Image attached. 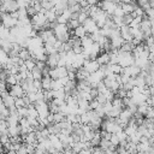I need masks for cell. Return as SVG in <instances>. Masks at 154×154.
<instances>
[{"label": "cell", "instance_id": "obj_1", "mask_svg": "<svg viewBox=\"0 0 154 154\" xmlns=\"http://www.w3.org/2000/svg\"><path fill=\"white\" fill-rule=\"evenodd\" d=\"M118 57H119V65L122 67H128V66H131L135 64V58L132 55V53H129V52H123V51H119L118 49Z\"/></svg>", "mask_w": 154, "mask_h": 154}, {"label": "cell", "instance_id": "obj_2", "mask_svg": "<svg viewBox=\"0 0 154 154\" xmlns=\"http://www.w3.org/2000/svg\"><path fill=\"white\" fill-rule=\"evenodd\" d=\"M37 35L41 37V40L43 41V43H45V45H46V43L54 45V43H55V41H57V37H55L54 31H53L52 29H43V30L38 31V34H37Z\"/></svg>", "mask_w": 154, "mask_h": 154}, {"label": "cell", "instance_id": "obj_3", "mask_svg": "<svg viewBox=\"0 0 154 154\" xmlns=\"http://www.w3.org/2000/svg\"><path fill=\"white\" fill-rule=\"evenodd\" d=\"M2 4V10H1V13H14L19 10L18 7V4L17 1H1Z\"/></svg>", "mask_w": 154, "mask_h": 154}, {"label": "cell", "instance_id": "obj_4", "mask_svg": "<svg viewBox=\"0 0 154 154\" xmlns=\"http://www.w3.org/2000/svg\"><path fill=\"white\" fill-rule=\"evenodd\" d=\"M1 97H2V102H4V105H5L6 108H8L10 111L16 108V105H14V100L16 99L13 96H11V94L8 91H4L1 94Z\"/></svg>", "mask_w": 154, "mask_h": 154}, {"label": "cell", "instance_id": "obj_5", "mask_svg": "<svg viewBox=\"0 0 154 154\" xmlns=\"http://www.w3.org/2000/svg\"><path fill=\"white\" fill-rule=\"evenodd\" d=\"M8 93L11 94V96H13L14 99H18V97H24L26 94H25V91L23 90V88H22V85L20 84H16V85H13V87H10V90H8Z\"/></svg>", "mask_w": 154, "mask_h": 154}, {"label": "cell", "instance_id": "obj_6", "mask_svg": "<svg viewBox=\"0 0 154 154\" xmlns=\"http://www.w3.org/2000/svg\"><path fill=\"white\" fill-rule=\"evenodd\" d=\"M59 60H60V55H59V53H54V54L47 55L46 65H47L49 69H55V67H58Z\"/></svg>", "mask_w": 154, "mask_h": 154}, {"label": "cell", "instance_id": "obj_7", "mask_svg": "<svg viewBox=\"0 0 154 154\" xmlns=\"http://www.w3.org/2000/svg\"><path fill=\"white\" fill-rule=\"evenodd\" d=\"M83 28H84V29H85V31H87V32H89V34H94V32H96V31H99V30H100V29L97 28L96 23H95L90 17L84 22Z\"/></svg>", "mask_w": 154, "mask_h": 154}, {"label": "cell", "instance_id": "obj_8", "mask_svg": "<svg viewBox=\"0 0 154 154\" xmlns=\"http://www.w3.org/2000/svg\"><path fill=\"white\" fill-rule=\"evenodd\" d=\"M84 69L91 75V73H94V72H96V71H99V69H100V65H99V63L96 61V60H85V63H84Z\"/></svg>", "mask_w": 154, "mask_h": 154}, {"label": "cell", "instance_id": "obj_9", "mask_svg": "<svg viewBox=\"0 0 154 154\" xmlns=\"http://www.w3.org/2000/svg\"><path fill=\"white\" fill-rule=\"evenodd\" d=\"M96 61L99 63L100 66H106V65H108V64H109V54H108L107 52L100 54V55L97 57Z\"/></svg>", "mask_w": 154, "mask_h": 154}, {"label": "cell", "instance_id": "obj_10", "mask_svg": "<svg viewBox=\"0 0 154 154\" xmlns=\"http://www.w3.org/2000/svg\"><path fill=\"white\" fill-rule=\"evenodd\" d=\"M90 76V73L84 69V66L79 67L76 72V77L78 78V81H82V79H88V77Z\"/></svg>", "mask_w": 154, "mask_h": 154}, {"label": "cell", "instance_id": "obj_11", "mask_svg": "<svg viewBox=\"0 0 154 154\" xmlns=\"http://www.w3.org/2000/svg\"><path fill=\"white\" fill-rule=\"evenodd\" d=\"M52 82L53 79L51 77H43L41 79V83H42V90L43 91H47V90H52Z\"/></svg>", "mask_w": 154, "mask_h": 154}, {"label": "cell", "instance_id": "obj_12", "mask_svg": "<svg viewBox=\"0 0 154 154\" xmlns=\"http://www.w3.org/2000/svg\"><path fill=\"white\" fill-rule=\"evenodd\" d=\"M30 72H31V76H32V78H34V81H41V79L43 78V76H42V70H41L38 66H35Z\"/></svg>", "mask_w": 154, "mask_h": 154}, {"label": "cell", "instance_id": "obj_13", "mask_svg": "<svg viewBox=\"0 0 154 154\" xmlns=\"http://www.w3.org/2000/svg\"><path fill=\"white\" fill-rule=\"evenodd\" d=\"M20 135V126L17 125V126H8V136L11 138H14V137H19Z\"/></svg>", "mask_w": 154, "mask_h": 154}, {"label": "cell", "instance_id": "obj_14", "mask_svg": "<svg viewBox=\"0 0 154 154\" xmlns=\"http://www.w3.org/2000/svg\"><path fill=\"white\" fill-rule=\"evenodd\" d=\"M47 129H48V131H49L51 135H57L58 136L61 132V128H60L59 124H51V125L47 126Z\"/></svg>", "mask_w": 154, "mask_h": 154}, {"label": "cell", "instance_id": "obj_15", "mask_svg": "<svg viewBox=\"0 0 154 154\" xmlns=\"http://www.w3.org/2000/svg\"><path fill=\"white\" fill-rule=\"evenodd\" d=\"M73 35H75L76 37H78V38H83V37L87 36V31H85V29L83 28V25H79L77 29L73 30Z\"/></svg>", "mask_w": 154, "mask_h": 154}, {"label": "cell", "instance_id": "obj_16", "mask_svg": "<svg viewBox=\"0 0 154 154\" xmlns=\"http://www.w3.org/2000/svg\"><path fill=\"white\" fill-rule=\"evenodd\" d=\"M23 61H26V60H29V59H31L32 57H31V53L29 52V49L28 48H22V51L19 52V55H18Z\"/></svg>", "mask_w": 154, "mask_h": 154}, {"label": "cell", "instance_id": "obj_17", "mask_svg": "<svg viewBox=\"0 0 154 154\" xmlns=\"http://www.w3.org/2000/svg\"><path fill=\"white\" fill-rule=\"evenodd\" d=\"M100 142H101V137H100V134L99 132H95L94 134V136H93V138L90 140V146L93 147V148H95V147H99L100 146Z\"/></svg>", "mask_w": 154, "mask_h": 154}, {"label": "cell", "instance_id": "obj_18", "mask_svg": "<svg viewBox=\"0 0 154 154\" xmlns=\"http://www.w3.org/2000/svg\"><path fill=\"white\" fill-rule=\"evenodd\" d=\"M45 16H46V18H47V22H49V23H52V22L57 20V18H58V16L55 14L54 10H49V11H46V12H45Z\"/></svg>", "mask_w": 154, "mask_h": 154}, {"label": "cell", "instance_id": "obj_19", "mask_svg": "<svg viewBox=\"0 0 154 154\" xmlns=\"http://www.w3.org/2000/svg\"><path fill=\"white\" fill-rule=\"evenodd\" d=\"M5 83L7 85H10V87H13V85L18 84V81L16 78V75H8L7 78H6V81H5Z\"/></svg>", "mask_w": 154, "mask_h": 154}, {"label": "cell", "instance_id": "obj_20", "mask_svg": "<svg viewBox=\"0 0 154 154\" xmlns=\"http://www.w3.org/2000/svg\"><path fill=\"white\" fill-rule=\"evenodd\" d=\"M53 100H65V91H64V89L53 91Z\"/></svg>", "mask_w": 154, "mask_h": 154}, {"label": "cell", "instance_id": "obj_21", "mask_svg": "<svg viewBox=\"0 0 154 154\" xmlns=\"http://www.w3.org/2000/svg\"><path fill=\"white\" fill-rule=\"evenodd\" d=\"M26 108H28V117H31V118H38V112H37V109L35 108L34 105H30V106L26 107Z\"/></svg>", "mask_w": 154, "mask_h": 154}, {"label": "cell", "instance_id": "obj_22", "mask_svg": "<svg viewBox=\"0 0 154 154\" xmlns=\"http://www.w3.org/2000/svg\"><path fill=\"white\" fill-rule=\"evenodd\" d=\"M149 107H150V106H148V103H147V102L141 103V105H138V106H137V112H138V113H141L142 116H146V113H147V111L149 109Z\"/></svg>", "mask_w": 154, "mask_h": 154}, {"label": "cell", "instance_id": "obj_23", "mask_svg": "<svg viewBox=\"0 0 154 154\" xmlns=\"http://www.w3.org/2000/svg\"><path fill=\"white\" fill-rule=\"evenodd\" d=\"M60 89H64V84L61 83L60 79H55L52 82V90L55 91V90H60Z\"/></svg>", "mask_w": 154, "mask_h": 154}, {"label": "cell", "instance_id": "obj_24", "mask_svg": "<svg viewBox=\"0 0 154 154\" xmlns=\"http://www.w3.org/2000/svg\"><path fill=\"white\" fill-rule=\"evenodd\" d=\"M150 148L149 143H137V153H144Z\"/></svg>", "mask_w": 154, "mask_h": 154}, {"label": "cell", "instance_id": "obj_25", "mask_svg": "<svg viewBox=\"0 0 154 154\" xmlns=\"http://www.w3.org/2000/svg\"><path fill=\"white\" fill-rule=\"evenodd\" d=\"M132 20H134V16L132 14H124L123 16V24L124 25H130L131 23H132Z\"/></svg>", "mask_w": 154, "mask_h": 154}, {"label": "cell", "instance_id": "obj_26", "mask_svg": "<svg viewBox=\"0 0 154 154\" xmlns=\"http://www.w3.org/2000/svg\"><path fill=\"white\" fill-rule=\"evenodd\" d=\"M66 25H67L69 30H70V29H73V30H75V29H77V28L79 26V23H78V20H77V19H70V20L67 22V24H66Z\"/></svg>", "mask_w": 154, "mask_h": 154}, {"label": "cell", "instance_id": "obj_27", "mask_svg": "<svg viewBox=\"0 0 154 154\" xmlns=\"http://www.w3.org/2000/svg\"><path fill=\"white\" fill-rule=\"evenodd\" d=\"M24 65H25V67L29 70V71H31L35 66H36V61L31 58V59H29V60H26V61H24Z\"/></svg>", "mask_w": 154, "mask_h": 154}, {"label": "cell", "instance_id": "obj_28", "mask_svg": "<svg viewBox=\"0 0 154 154\" xmlns=\"http://www.w3.org/2000/svg\"><path fill=\"white\" fill-rule=\"evenodd\" d=\"M109 142H111V144H112V146H114V147H118V146H119V143H120V141H119V138H118V136H117L116 134H112V135H111Z\"/></svg>", "mask_w": 154, "mask_h": 154}, {"label": "cell", "instance_id": "obj_29", "mask_svg": "<svg viewBox=\"0 0 154 154\" xmlns=\"http://www.w3.org/2000/svg\"><path fill=\"white\" fill-rule=\"evenodd\" d=\"M111 146H112V144H111L109 140H101V142H100V146H99V147H100L101 149L106 150V149H108Z\"/></svg>", "mask_w": 154, "mask_h": 154}, {"label": "cell", "instance_id": "obj_30", "mask_svg": "<svg viewBox=\"0 0 154 154\" xmlns=\"http://www.w3.org/2000/svg\"><path fill=\"white\" fill-rule=\"evenodd\" d=\"M125 13H124V11L122 10V6H120V2L118 4V6H117V8H116V11H114V13H113V16L114 17H123Z\"/></svg>", "mask_w": 154, "mask_h": 154}, {"label": "cell", "instance_id": "obj_31", "mask_svg": "<svg viewBox=\"0 0 154 154\" xmlns=\"http://www.w3.org/2000/svg\"><path fill=\"white\" fill-rule=\"evenodd\" d=\"M14 105H16V108H17V109L23 108V107H26L25 103H24V101H23V97H22V99H20V97L16 99V100H14Z\"/></svg>", "mask_w": 154, "mask_h": 154}, {"label": "cell", "instance_id": "obj_32", "mask_svg": "<svg viewBox=\"0 0 154 154\" xmlns=\"http://www.w3.org/2000/svg\"><path fill=\"white\" fill-rule=\"evenodd\" d=\"M147 119H154V107H149V109L146 113Z\"/></svg>", "mask_w": 154, "mask_h": 154}, {"label": "cell", "instance_id": "obj_33", "mask_svg": "<svg viewBox=\"0 0 154 154\" xmlns=\"http://www.w3.org/2000/svg\"><path fill=\"white\" fill-rule=\"evenodd\" d=\"M111 135H112V134H109V132H107V131H102V130H101V132H100L101 140H109V138H111Z\"/></svg>", "mask_w": 154, "mask_h": 154}, {"label": "cell", "instance_id": "obj_34", "mask_svg": "<svg viewBox=\"0 0 154 154\" xmlns=\"http://www.w3.org/2000/svg\"><path fill=\"white\" fill-rule=\"evenodd\" d=\"M89 94H90V96H91V99H93V100H94V99H96V97H97V95H99L97 88H91V89H90V91H89Z\"/></svg>", "mask_w": 154, "mask_h": 154}, {"label": "cell", "instance_id": "obj_35", "mask_svg": "<svg viewBox=\"0 0 154 154\" xmlns=\"http://www.w3.org/2000/svg\"><path fill=\"white\" fill-rule=\"evenodd\" d=\"M117 154H130L125 148H123V147H119V148H117Z\"/></svg>", "mask_w": 154, "mask_h": 154}, {"label": "cell", "instance_id": "obj_36", "mask_svg": "<svg viewBox=\"0 0 154 154\" xmlns=\"http://www.w3.org/2000/svg\"><path fill=\"white\" fill-rule=\"evenodd\" d=\"M64 154H76L73 150H72V148L70 147V148H67V149H65L64 150Z\"/></svg>", "mask_w": 154, "mask_h": 154}, {"label": "cell", "instance_id": "obj_37", "mask_svg": "<svg viewBox=\"0 0 154 154\" xmlns=\"http://www.w3.org/2000/svg\"><path fill=\"white\" fill-rule=\"evenodd\" d=\"M148 49H149V53H152V54H154V45H152L150 47H148Z\"/></svg>", "mask_w": 154, "mask_h": 154}, {"label": "cell", "instance_id": "obj_38", "mask_svg": "<svg viewBox=\"0 0 154 154\" xmlns=\"http://www.w3.org/2000/svg\"><path fill=\"white\" fill-rule=\"evenodd\" d=\"M149 6H150L152 8H154V0H150V1H149Z\"/></svg>", "mask_w": 154, "mask_h": 154}, {"label": "cell", "instance_id": "obj_39", "mask_svg": "<svg viewBox=\"0 0 154 154\" xmlns=\"http://www.w3.org/2000/svg\"><path fill=\"white\" fill-rule=\"evenodd\" d=\"M1 10H2V4H1V1H0V13H1Z\"/></svg>", "mask_w": 154, "mask_h": 154}, {"label": "cell", "instance_id": "obj_40", "mask_svg": "<svg viewBox=\"0 0 154 154\" xmlns=\"http://www.w3.org/2000/svg\"><path fill=\"white\" fill-rule=\"evenodd\" d=\"M153 107H154V105H153Z\"/></svg>", "mask_w": 154, "mask_h": 154}]
</instances>
